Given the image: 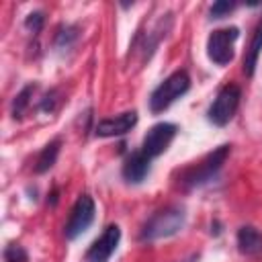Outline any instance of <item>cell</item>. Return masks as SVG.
Masks as SVG:
<instances>
[{
    "label": "cell",
    "mask_w": 262,
    "mask_h": 262,
    "mask_svg": "<svg viewBox=\"0 0 262 262\" xmlns=\"http://www.w3.org/2000/svg\"><path fill=\"white\" fill-rule=\"evenodd\" d=\"M55 100H57V90H51L49 94H45L43 102H41V111H55Z\"/></svg>",
    "instance_id": "cell-19"
},
{
    "label": "cell",
    "mask_w": 262,
    "mask_h": 262,
    "mask_svg": "<svg viewBox=\"0 0 262 262\" xmlns=\"http://www.w3.org/2000/svg\"><path fill=\"white\" fill-rule=\"evenodd\" d=\"M121 239V229L119 225L111 223L104 227V231L100 233V237H96L92 242V246L86 252V262H108L111 256L115 254L117 246Z\"/></svg>",
    "instance_id": "cell-8"
},
{
    "label": "cell",
    "mask_w": 262,
    "mask_h": 262,
    "mask_svg": "<svg viewBox=\"0 0 262 262\" xmlns=\"http://www.w3.org/2000/svg\"><path fill=\"white\" fill-rule=\"evenodd\" d=\"M260 51H262V18L258 20V25H256V29H254V33H252L250 45L246 47V55H244V74H246L248 78L254 76V72H256Z\"/></svg>",
    "instance_id": "cell-12"
},
{
    "label": "cell",
    "mask_w": 262,
    "mask_h": 262,
    "mask_svg": "<svg viewBox=\"0 0 262 262\" xmlns=\"http://www.w3.org/2000/svg\"><path fill=\"white\" fill-rule=\"evenodd\" d=\"M239 98H242V90L235 84L223 86L217 92L215 100L211 102V106L207 111V119L217 127H225L233 119V115L239 106Z\"/></svg>",
    "instance_id": "cell-4"
},
{
    "label": "cell",
    "mask_w": 262,
    "mask_h": 262,
    "mask_svg": "<svg viewBox=\"0 0 262 262\" xmlns=\"http://www.w3.org/2000/svg\"><path fill=\"white\" fill-rule=\"evenodd\" d=\"M235 8V2H227V0H219V2H215L213 6H211V10H209V14H211V18H223L225 14H229L231 10Z\"/></svg>",
    "instance_id": "cell-17"
},
{
    "label": "cell",
    "mask_w": 262,
    "mask_h": 262,
    "mask_svg": "<svg viewBox=\"0 0 262 262\" xmlns=\"http://www.w3.org/2000/svg\"><path fill=\"white\" fill-rule=\"evenodd\" d=\"M135 125H137V113L135 111H125L117 117H108V119L98 121L96 127H94V133L98 137H119V135L129 133Z\"/></svg>",
    "instance_id": "cell-9"
},
{
    "label": "cell",
    "mask_w": 262,
    "mask_h": 262,
    "mask_svg": "<svg viewBox=\"0 0 262 262\" xmlns=\"http://www.w3.org/2000/svg\"><path fill=\"white\" fill-rule=\"evenodd\" d=\"M4 262H29V254L23 246L18 244H8L4 248Z\"/></svg>",
    "instance_id": "cell-16"
},
{
    "label": "cell",
    "mask_w": 262,
    "mask_h": 262,
    "mask_svg": "<svg viewBox=\"0 0 262 262\" xmlns=\"http://www.w3.org/2000/svg\"><path fill=\"white\" fill-rule=\"evenodd\" d=\"M59 147H61V139H51L37 156V162H35V172L37 174H43L47 170L53 168V164L57 162V156H59Z\"/></svg>",
    "instance_id": "cell-13"
},
{
    "label": "cell",
    "mask_w": 262,
    "mask_h": 262,
    "mask_svg": "<svg viewBox=\"0 0 262 262\" xmlns=\"http://www.w3.org/2000/svg\"><path fill=\"white\" fill-rule=\"evenodd\" d=\"M78 39V27H72V25H66L57 31V37H55V45L59 49H68L74 41Z\"/></svg>",
    "instance_id": "cell-15"
},
{
    "label": "cell",
    "mask_w": 262,
    "mask_h": 262,
    "mask_svg": "<svg viewBox=\"0 0 262 262\" xmlns=\"http://www.w3.org/2000/svg\"><path fill=\"white\" fill-rule=\"evenodd\" d=\"M43 23H45V16H43L41 10H35V12H31V14H27V18H25V27H27L31 33H39V31L43 29Z\"/></svg>",
    "instance_id": "cell-18"
},
{
    "label": "cell",
    "mask_w": 262,
    "mask_h": 262,
    "mask_svg": "<svg viewBox=\"0 0 262 262\" xmlns=\"http://www.w3.org/2000/svg\"><path fill=\"white\" fill-rule=\"evenodd\" d=\"M239 37V29L237 27H225V29H217L209 35L207 39V55L213 63L217 66H227L233 59V47L235 41Z\"/></svg>",
    "instance_id": "cell-5"
},
{
    "label": "cell",
    "mask_w": 262,
    "mask_h": 262,
    "mask_svg": "<svg viewBox=\"0 0 262 262\" xmlns=\"http://www.w3.org/2000/svg\"><path fill=\"white\" fill-rule=\"evenodd\" d=\"M37 90V86L35 84H27L18 94H16V98H14V102H12V117L14 119H20L23 117V113L27 111V106L31 104V98H33V92Z\"/></svg>",
    "instance_id": "cell-14"
},
{
    "label": "cell",
    "mask_w": 262,
    "mask_h": 262,
    "mask_svg": "<svg viewBox=\"0 0 262 262\" xmlns=\"http://www.w3.org/2000/svg\"><path fill=\"white\" fill-rule=\"evenodd\" d=\"M190 88V78L184 70H176L170 74L164 82H160L154 92L149 94V111L151 113H162L166 111L172 102H176L180 96H184Z\"/></svg>",
    "instance_id": "cell-3"
},
{
    "label": "cell",
    "mask_w": 262,
    "mask_h": 262,
    "mask_svg": "<svg viewBox=\"0 0 262 262\" xmlns=\"http://www.w3.org/2000/svg\"><path fill=\"white\" fill-rule=\"evenodd\" d=\"M229 154H231V145H219L217 149H213L211 154H207L196 166H190V168H186L180 174V186L186 188V190H190V188H196V186L207 184L221 170V166L225 164V160H227Z\"/></svg>",
    "instance_id": "cell-2"
},
{
    "label": "cell",
    "mask_w": 262,
    "mask_h": 262,
    "mask_svg": "<svg viewBox=\"0 0 262 262\" xmlns=\"http://www.w3.org/2000/svg\"><path fill=\"white\" fill-rule=\"evenodd\" d=\"M237 250L244 256H260L262 254V233L252 225L239 227V231H237Z\"/></svg>",
    "instance_id": "cell-11"
},
{
    "label": "cell",
    "mask_w": 262,
    "mask_h": 262,
    "mask_svg": "<svg viewBox=\"0 0 262 262\" xmlns=\"http://www.w3.org/2000/svg\"><path fill=\"white\" fill-rule=\"evenodd\" d=\"M94 213H96V207H94V201L92 196L88 194H82L76 205L72 207V213H70V219L63 227V235L66 239H76L78 235H82L94 221Z\"/></svg>",
    "instance_id": "cell-6"
},
{
    "label": "cell",
    "mask_w": 262,
    "mask_h": 262,
    "mask_svg": "<svg viewBox=\"0 0 262 262\" xmlns=\"http://www.w3.org/2000/svg\"><path fill=\"white\" fill-rule=\"evenodd\" d=\"M149 168H151V160L139 149V151H133L125 158V164H123V178L131 184H139L145 180V176L149 174Z\"/></svg>",
    "instance_id": "cell-10"
},
{
    "label": "cell",
    "mask_w": 262,
    "mask_h": 262,
    "mask_svg": "<svg viewBox=\"0 0 262 262\" xmlns=\"http://www.w3.org/2000/svg\"><path fill=\"white\" fill-rule=\"evenodd\" d=\"M176 131H178V127H176L174 123L162 121V123L151 125V127L147 129V133H145L143 141H141V151H143L149 160L162 156V154L168 149V145L172 143V139L176 137Z\"/></svg>",
    "instance_id": "cell-7"
},
{
    "label": "cell",
    "mask_w": 262,
    "mask_h": 262,
    "mask_svg": "<svg viewBox=\"0 0 262 262\" xmlns=\"http://www.w3.org/2000/svg\"><path fill=\"white\" fill-rule=\"evenodd\" d=\"M184 221H186L184 207L170 205L166 209H160L143 223V227L139 231V239L141 242H156L162 237H170L184 227Z\"/></svg>",
    "instance_id": "cell-1"
}]
</instances>
